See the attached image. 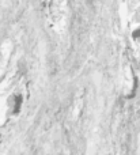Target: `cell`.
I'll use <instances>...</instances> for the list:
<instances>
[{
	"label": "cell",
	"mask_w": 140,
	"mask_h": 155,
	"mask_svg": "<svg viewBox=\"0 0 140 155\" xmlns=\"http://www.w3.org/2000/svg\"><path fill=\"white\" fill-rule=\"evenodd\" d=\"M132 35L133 40L140 44V8L136 11L133 16V25H132Z\"/></svg>",
	"instance_id": "obj_1"
}]
</instances>
